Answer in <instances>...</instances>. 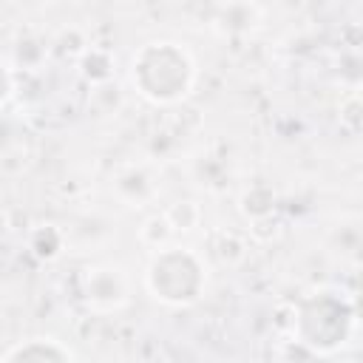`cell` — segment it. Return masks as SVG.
<instances>
[{
    "label": "cell",
    "instance_id": "6da1fadb",
    "mask_svg": "<svg viewBox=\"0 0 363 363\" xmlns=\"http://www.w3.org/2000/svg\"><path fill=\"white\" fill-rule=\"evenodd\" d=\"M17 357H57V360H68V357H74L68 349H60L54 340L45 346V349H34V343H26V346H17V349H11V352H6V360H17Z\"/></svg>",
    "mask_w": 363,
    "mask_h": 363
}]
</instances>
